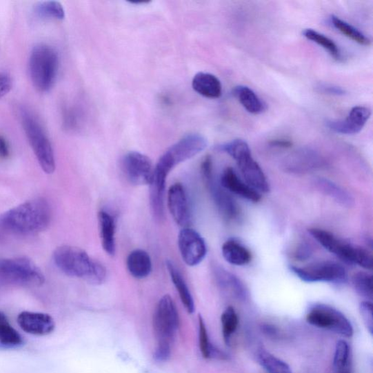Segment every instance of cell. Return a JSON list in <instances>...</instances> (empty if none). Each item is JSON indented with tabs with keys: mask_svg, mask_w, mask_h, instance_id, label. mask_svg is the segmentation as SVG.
Masks as SVG:
<instances>
[{
	"mask_svg": "<svg viewBox=\"0 0 373 373\" xmlns=\"http://www.w3.org/2000/svg\"><path fill=\"white\" fill-rule=\"evenodd\" d=\"M199 345L203 356L205 359H227L228 356L211 343L207 327L201 315L199 316Z\"/></svg>",
	"mask_w": 373,
	"mask_h": 373,
	"instance_id": "obj_29",
	"label": "cell"
},
{
	"mask_svg": "<svg viewBox=\"0 0 373 373\" xmlns=\"http://www.w3.org/2000/svg\"><path fill=\"white\" fill-rule=\"evenodd\" d=\"M98 220L102 248L108 255L114 256L117 251L114 219L108 212L101 211Z\"/></svg>",
	"mask_w": 373,
	"mask_h": 373,
	"instance_id": "obj_22",
	"label": "cell"
},
{
	"mask_svg": "<svg viewBox=\"0 0 373 373\" xmlns=\"http://www.w3.org/2000/svg\"><path fill=\"white\" fill-rule=\"evenodd\" d=\"M214 273L217 285L223 290L239 300H247L249 295L248 291L237 276L221 267L215 268Z\"/></svg>",
	"mask_w": 373,
	"mask_h": 373,
	"instance_id": "obj_20",
	"label": "cell"
},
{
	"mask_svg": "<svg viewBox=\"0 0 373 373\" xmlns=\"http://www.w3.org/2000/svg\"><path fill=\"white\" fill-rule=\"evenodd\" d=\"M20 119L38 163L46 174H53L56 170L54 152L43 127L28 110H20Z\"/></svg>",
	"mask_w": 373,
	"mask_h": 373,
	"instance_id": "obj_6",
	"label": "cell"
},
{
	"mask_svg": "<svg viewBox=\"0 0 373 373\" xmlns=\"http://www.w3.org/2000/svg\"><path fill=\"white\" fill-rule=\"evenodd\" d=\"M359 312L363 319L364 323L372 336L373 334V313L372 304L371 302L366 301L359 305Z\"/></svg>",
	"mask_w": 373,
	"mask_h": 373,
	"instance_id": "obj_37",
	"label": "cell"
},
{
	"mask_svg": "<svg viewBox=\"0 0 373 373\" xmlns=\"http://www.w3.org/2000/svg\"><path fill=\"white\" fill-rule=\"evenodd\" d=\"M370 117V108L356 106L350 110L345 119L328 121L327 126L334 133L345 135L356 134L363 130Z\"/></svg>",
	"mask_w": 373,
	"mask_h": 373,
	"instance_id": "obj_16",
	"label": "cell"
},
{
	"mask_svg": "<svg viewBox=\"0 0 373 373\" xmlns=\"http://www.w3.org/2000/svg\"><path fill=\"white\" fill-rule=\"evenodd\" d=\"M122 171L128 181L135 185L150 183L153 168L149 157L139 152H130L121 162Z\"/></svg>",
	"mask_w": 373,
	"mask_h": 373,
	"instance_id": "obj_13",
	"label": "cell"
},
{
	"mask_svg": "<svg viewBox=\"0 0 373 373\" xmlns=\"http://www.w3.org/2000/svg\"><path fill=\"white\" fill-rule=\"evenodd\" d=\"M59 68V56L54 48L44 43L33 48L29 59V72L37 91L46 93L53 88Z\"/></svg>",
	"mask_w": 373,
	"mask_h": 373,
	"instance_id": "obj_4",
	"label": "cell"
},
{
	"mask_svg": "<svg viewBox=\"0 0 373 373\" xmlns=\"http://www.w3.org/2000/svg\"><path fill=\"white\" fill-rule=\"evenodd\" d=\"M303 35L308 41H311L325 49L330 56L336 61L342 59V54L339 47L328 37L312 29H305Z\"/></svg>",
	"mask_w": 373,
	"mask_h": 373,
	"instance_id": "obj_30",
	"label": "cell"
},
{
	"mask_svg": "<svg viewBox=\"0 0 373 373\" xmlns=\"http://www.w3.org/2000/svg\"><path fill=\"white\" fill-rule=\"evenodd\" d=\"M318 188L325 194L330 196L345 207H351L354 201L351 195L336 184L325 179H319L316 182Z\"/></svg>",
	"mask_w": 373,
	"mask_h": 373,
	"instance_id": "obj_27",
	"label": "cell"
},
{
	"mask_svg": "<svg viewBox=\"0 0 373 373\" xmlns=\"http://www.w3.org/2000/svg\"><path fill=\"white\" fill-rule=\"evenodd\" d=\"M308 232L321 246L345 263L372 270V256L363 248L347 243L323 229L311 228Z\"/></svg>",
	"mask_w": 373,
	"mask_h": 373,
	"instance_id": "obj_8",
	"label": "cell"
},
{
	"mask_svg": "<svg viewBox=\"0 0 373 373\" xmlns=\"http://www.w3.org/2000/svg\"><path fill=\"white\" fill-rule=\"evenodd\" d=\"M352 283L356 292L362 297L372 300L373 297L372 276L367 272H359L354 275Z\"/></svg>",
	"mask_w": 373,
	"mask_h": 373,
	"instance_id": "obj_36",
	"label": "cell"
},
{
	"mask_svg": "<svg viewBox=\"0 0 373 373\" xmlns=\"http://www.w3.org/2000/svg\"><path fill=\"white\" fill-rule=\"evenodd\" d=\"M333 366L336 373H352L351 350L348 343L343 340L336 344Z\"/></svg>",
	"mask_w": 373,
	"mask_h": 373,
	"instance_id": "obj_33",
	"label": "cell"
},
{
	"mask_svg": "<svg viewBox=\"0 0 373 373\" xmlns=\"http://www.w3.org/2000/svg\"><path fill=\"white\" fill-rule=\"evenodd\" d=\"M225 260L230 264L242 266L252 261V254L248 248L234 239L225 241L222 248Z\"/></svg>",
	"mask_w": 373,
	"mask_h": 373,
	"instance_id": "obj_26",
	"label": "cell"
},
{
	"mask_svg": "<svg viewBox=\"0 0 373 373\" xmlns=\"http://www.w3.org/2000/svg\"><path fill=\"white\" fill-rule=\"evenodd\" d=\"M292 273L308 283H341L347 277L345 269L332 261H321L303 267L291 266Z\"/></svg>",
	"mask_w": 373,
	"mask_h": 373,
	"instance_id": "obj_11",
	"label": "cell"
},
{
	"mask_svg": "<svg viewBox=\"0 0 373 373\" xmlns=\"http://www.w3.org/2000/svg\"><path fill=\"white\" fill-rule=\"evenodd\" d=\"M233 94L243 108L251 114H259L266 109L264 101L248 86H236L233 90Z\"/></svg>",
	"mask_w": 373,
	"mask_h": 373,
	"instance_id": "obj_25",
	"label": "cell"
},
{
	"mask_svg": "<svg viewBox=\"0 0 373 373\" xmlns=\"http://www.w3.org/2000/svg\"><path fill=\"white\" fill-rule=\"evenodd\" d=\"M126 265L128 272L137 279L147 278L152 272L150 256L143 250H136L128 254Z\"/></svg>",
	"mask_w": 373,
	"mask_h": 373,
	"instance_id": "obj_23",
	"label": "cell"
},
{
	"mask_svg": "<svg viewBox=\"0 0 373 373\" xmlns=\"http://www.w3.org/2000/svg\"><path fill=\"white\" fill-rule=\"evenodd\" d=\"M17 321L23 331L34 336H48L56 327L53 317L44 313L23 312L19 314Z\"/></svg>",
	"mask_w": 373,
	"mask_h": 373,
	"instance_id": "obj_18",
	"label": "cell"
},
{
	"mask_svg": "<svg viewBox=\"0 0 373 373\" xmlns=\"http://www.w3.org/2000/svg\"><path fill=\"white\" fill-rule=\"evenodd\" d=\"M208 145V139L203 136L199 134H188L167 150L160 159L174 169L177 165L198 155Z\"/></svg>",
	"mask_w": 373,
	"mask_h": 373,
	"instance_id": "obj_12",
	"label": "cell"
},
{
	"mask_svg": "<svg viewBox=\"0 0 373 373\" xmlns=\"http://www.w3.org/2000/svg\"><path fill=\"white\" fill-rule=\"evenodd\" d=\"M45 276L40 268L27 257L0 259V284L40 287Z\"/></svg>",
	"mask_w": 373,
	"mask_h": 373,
	"instance_id": "obj_7",
	"label": "cell"
},
{
	"mask_svg": "<svg viewBox=\"0 0 373 373\" xmlns=\"http://www.w3.org/2000/svg\"><path fill=\"white\" fill-rule=\"evenodd\" d=\"M192 87L196 93L208 99L220 98L223 93L221 81L210 73H197L192 79Z\"/></svg>",
	"mask_w": 373,
	"mask_h": 373,
	"instance_id": "obj_21",
	"label": "cell"
},
{
	"mask_svg": "<svg viewBox=\"0 0 373 373\" xmlns=\"http://www.w3.org/2000/svg\"><path fill=\"white\" fill-rule=\"evenodd\" d=\"M221 185L222 187L243 199H247L252 202H259L261 199L260 192L248 185L245 182L241 179L236 172L228 167L221 176Z\"/></svg>",
	"mask_w": 373,
	"mask_h": 373,
	"instance_id": "obj_19",
	"label": "cell"
},
{
	"mask_svg": "<svg viewBox=\"0 0 373 373\" xmlns=\"http://www.w3.org/2000/svg\"><path fill=\"white\" fill-rule=\"evenodd\" d=\"M51 210L42 198L26 201L0 216V225L8 232L22 236L42 232L50 225Z\"/></svg>",
	"mask_w": 373,
	"mask_h": 373,
	"instance_id": "obj_1",
	"label": "cell"
},
{
	"mask_svg": "<svg viewBox=\"0 0 373 373\" xmlns=\"http://www.w3.org/2000/svg\"><path fill=\"white\" fill-rule=\"evenodd\" d=\"M223 338L225 343L230 345L231 337L239 325V317L233 307L226 308L221 316Z\"/></svg>",
	"mask_w": 373,
	"mask_h": 373,
	"instance_id": "obj_35",
	"label": "cell"
},
{
	"mask_svg": "<svg viewBox=\"0 0 373 373\" xmlns=\"http://www.w3.org/2000/svg\"><path fill=\"white\" fill-rule=\"evenodd\" d=\"M12 87V81L10 74L0 72V99L6 96Z\"/></svg>",
	"mask_w": 373,
	"mask_h": 373,
	"instance_id": "obj_39",
	"label": "cell"
},
{
	"mask_svg": "<svg viewBox=\"0 0 373 373\" xmlns=\"http://www.w3.org/2000/svg\"><path fill=\"white\" fill-rule=\"evenodd\" d=\"M10 156V148L8 140L0 134V159L6 160Z\"/></svg>",
	"mask_w": 373,
	"mask_h": 373,
	"instance_id": "obj_40",
	"label": "cell"
},
{
	"mask_svg": "<svg viewBox=\"0 0 373 373\" xmlns=\"http://www.w3.org/2000/svg\"><path fill=\"white\" fill-rule=\"evenodd\" d=\"M308 324L329 330L345 338H352L354 329L350 321L342 312L330 305L316 304L306 316Z\"/></svg>",
	"mask_w": 373,
	"mask_h": 373,
	"instance_id": "obj_9",
	"label": "cell"
},
{
	"mask_svg": "<svg viewBox=\"0 0 373 373\" xmlns=\"http://www.w3.org/2000/svg\"><path fill=\"white\" fill-rule=\"evenodd\" d=\"M312 254V250L308 248V246L302 245L299 250L296 252L295 255L297 259L303 260L308 259V256Z\"/></svg>",
	"mask_w": 373,
	"mask_h": 373,
	"instance_id": "obj_42",
	"label": "cell"
},
{
	"mask_svg": "<svg viewBox=\"0 0 373 373\" xmlns=\"http://www.w3.org/2000/svg\"><path fill=\"white\" fill-rule=\"evenodd\" d=\"M53 259L63 274L72 277L83 279L91 284L99 285L107 279V270L86 252L72 246H61L55 250Z\"/></svg>",
	"mask_w": 373,
	"mask_h": 373,
	"instance_id": "obj_2",
	"label": "cell"
},
{
	"mask_svg": "<svg viewBox=\"0 0 373 373\" xmlns=\"http://www.w3.org/2000/svg\"><path fill=\"white\" fill-rule=\"evenodd\" d=\"M178 246L183 261L188 266L200 264L208 253L207 245L196 230L188 228L180 231Z\"/></svg>",
	"mask_w": 373,
	"mask_h": 373,
	"instance_id": "obj_14",
	"label": "cell"
},
{
	"mask_svg": "<svg viewBox=\"0 0 373 373\" xmlns=\"http://www.w3.org/2000/svg\"><path fill=\"white\" fill-rule=\"evenodd\" d=\"M23 342L21 334L10 325L6 315L0 312V344L14 348L21 345Z\"/></svg>",
	"mask_w": 373,
	"mask_h": 373,
	"instance_id": "obj_32",
	"label": "cell"
},
{
	"mask_svg": "<svg viewBox=\"0 0 373 373\" xmlns=\"http://www.w3.org/2000/svg\"><path fill=\"white\" fill-rule=\"evenodd\" d=\"M316 91L323 94L336 97H343L346 94L345 90L343 88L326 83H320L317 85L316 86Z\"/></svg>",
	"mask_w": 373,
	"mask_h": 373,
	"instance_id": "obj_38",
	"label": "cell"
},
{
	"mask_svg": "<svg viewBox=\"0 0 373 373\" xmlns=\"http://www.w3.org/2000/svg\"><path fill=\"white\" fill-rule=\"evenodd\" d=\"M168 207L177 225L188 228L191 223V213L186 190L180 183L172 185L168 191Z\"/></svg>",
	"mask_w": 373,
	"mask_h": 373,
	"instance_id": "obj_17",
	"label": "cell"
},
{
	"mask_svg": "<svg viewBox=\"0 0 373 373\" xmlns=\"http://www.w3.org/2000/svg\"><path fill=\"white\" fill-rule=\"evenodd\" d=\"M270 145L277 148H290L292 146V143L288 139H279L272 140Z\"/></svg>",
	"mask_w": 373,
	"mask_h": 373,
	"instance_id": "obj_41",
	"label": "cell"
},
{
	"mask_svg": "<svg viewBox=\"0 0 373 373\" xmlns=\"http://www.w3.org/2000/svg\"><path fill=\"white\" fill-rule=\"evenodd\" d=\"M201 168L205 185L209 189L218 211L227 221L236 220L240 214L239 205L221 183L215 181L213 176L212 158L205 157L201 163Z\"/></svg>",
	"mask_w": 373,
	"mask_h": 373,
	"instance_id": "obj_10",
	"label": "cell"
},
{
	"mask_svg": "<svg viewBox=\"0 0 373 373\" xmlns=\"http://www.w3.org/2000/svg\"><path fill=\"white\" fill-rule=\"evenodd\" d=\"M165 265L173 284L179 293V298L181 299L186 310L189 314H194L195 312L194 301L182 274H180L172 261H166Z\"/></svg>",
	"mask_w": 373,
	"mask_h": 373,
	"instance_id": "obj_24",
	"label": "cell"
},
{
	"mask_svg": "<svg viewBox=\"0 0 373 373\" xmlns=\"http://www.w3.org/2000/svg\"><path fill=\"white\" fill-rule=\"evenodd\" d=\"M330 22L334 28L355 43L365 46H370L371 41L369 38L350 23L334 15L330 17Z\"/></svg>",
	"mask_w": 373,
	"mask_h": 373,
	"instance_id": "obj_28",
	"label": "cell"
},
{
	"mask_svg": "<svg viewBox=\"0 0 373 373\" xmlns=\"http://www.w3.org/2000/svg\"><path fill=\"white\" fill-rule=\"evenodd\" d=\"M237 163L244 181L256 191L267 194L270 185L261 167L252 158L251 150L246 141L234 139L219 147Z\"/></svg>",
	"mask_w": 373,
	"mask_h": 373,
	"instance_id": "obj_5",
	"label": "cell"
},
{
	"mask_svg": "<svg viewBox=\"0 0 373 373\" xmlns=\"http://www.w3.org/2000/svg\"><path fill=\"white\" fill-rule=\"evenodd\" d=\"M153 329L158 341L154 358L165 362L171 356V347L179 326L176 305L169 294L159 301L153 315Z\"/></svg>",
	"mask_w": 373,
	"mask_h": 373,
	"instance_id": "obj_3",
	"label": "cell"
},
{
	"mask_svg": "<svg viewBox=\"0 0 373 373\" xmlns=\"http://www.w3.org/2000/svg\"><path fill=\"white\" fill-rule=\"evenodd\" d=\"M324 164L323 157L312 149L303 148L291 153L284 161L283 170L292 174H304L316 170Z\"/></svg>",
	"mask_w": 373,
	"mask_h": 373,
	"instance_id": "obj_15",
	"label": "cell"
},
{
	"mask_svg": "<svg viewBox=\"0 0 373 373\" xmlns=\"http://www.w3.org/2000/svg\"><path fill=\"white\" fill-rule=\"evenodd\" d=\"M34 12L37 17L41 19L61 21L65 18V11L62 5L57 1L39 3L34 6Z\"/></svg>",
	"mask_w": 373,
	"mask_h": 373,
	"instance_id": "obj_34",
	"label": "cell"
},
{
	"mask_svg": "<svg viewBox=\"0 0 373 373\" xmlns=\"http://www.w3.org/2000/svg\"><path fill=\"white\" fill-rule=\"evenodd\" d=\"M256 361L268 373H292L285 361L265 350L256 353Z\"/></svg>",
	"mask_w": 373,
	"mask_h": 373,
	"instance_id": "obj_31",
	"label": "cell"
}]
</instances>
